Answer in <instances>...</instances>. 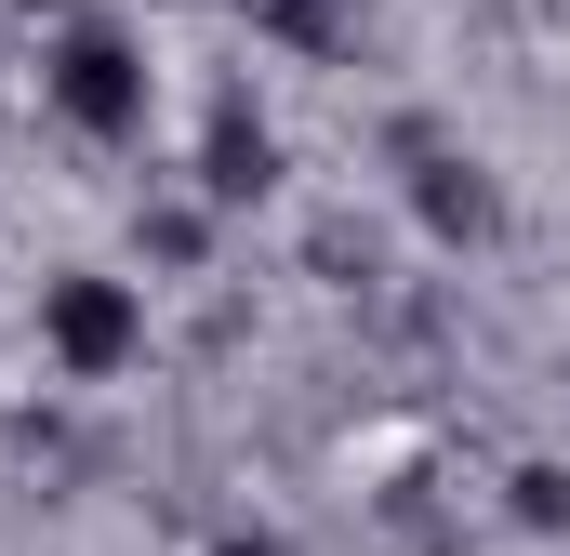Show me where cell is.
I'll list each match as a JSON object with an SVG mask.
<instances>
[{
	"label": "cell",
	"instance_id": "cell-1",
	"mask_svg": "<svg viewBox=\"0 0 570 556\" xmlns=\"http://www.w3.org/2000/svg\"><path fill=\"white\" fill-rule=\"evenodd\" d=\"M40 358H53L67 385H120L146 358V291L134 278H53V291H40Z\"/></svg>",
	"mask_w": 570,
	"mask_h": 556
},
{
	"label": "cell",
	"instance_id": "cell-2",
	"mask_svg": "<svg viewBox=\"0 0 570 556\" xmlns=\"http://www.w3.org/2000/svg\"><path fill=\"white\" fill-rule=\"evenodd\" d=\"M40 93H53L94 146H134V133H146V53L120 40V27H94V13H67V40H53Z\"/></svg>",
	"mask_w": 570,
	"mask_h": 556
},
{
	"label": "cell",
	"instance_id": "cell-3",
	"mask_svg": "<svg viewBox=\"0 0 570 556\" xmlns=\"http://www.w3.org/2000/svg\"><path fill=\"white\" fill-rule=\"evenodd\" d=\"M199 186H213V199H266V186H279V133H266L239 93H226L213 133H199Z\"/></svg>",
	"mask_w": 570,
	"mask_h": 556
},
{
	"label": "cell",
	"instance_id": "cell-4",
	"mask_svg": "<svg viewBox=\"0 0 570 556\" xmlns=\"http://www.w3.org/2000/svg\"><path fill=\"white\" fill-rule=\"evenodd\" d=\"M412 212H425L438 239H491V186H478L464 159H425V172H412Z\"/></svg>",
	"mask_w": 570,
	"mask_h": 556
},
{
	"label": "cell",
	"instance_id": "cell-5",
	"mask_svg": "<svg viewBox=\"0 0 570 556\" xmlns=\"http://www.w3.org/2000/svg\"><path fill=\"white\" fill-rule=\"evenodd\" d=\"M253 27L292 40V53H345L358 40V0H253Z\"/></svg>",
	"mask_w": 570,
	"mask_h": 556
},
{
	"label": "cell",
	"instance_id": "cell-6",
	"mask_svg": "<svg viewBox=\"0 0 570 556\" xmlns=\"http://www.w3.org/2000/svg\"><path fill=\"white\" fill-rule=\"evenodd\" d=\"M518 517H531V530H570V477L558 464H518Z\"/></svg>",
	"mask_w": 570,
	"mask_h": 556
},
{
	"label": "cell",
	"instance_id": "cell-7",
	"mask_svg": "<svg viewBox=\"0 0 570 556\" xmlns=\"http://www.w3.org/2000/svg\"><path fill=\"white\" fill-rule=\"evenodd\" d=\"M213 556H292V544H266V530H226V544H213Z\"/></svg>",
	"mask_w": 570,
	"mask_h": 556
},
{
	"label": "cell",
	"instance_id": "cell-8",
	"mask_svg": "<svg viewBox=\"0 0 570 556\" xmlns=\"http://www.w3.org/2000/svg\"><path fill=\"white\" fill-rule=\"evenodd\" d=\"M27 13H80V0H27Z\"/></svg>",
	"mask_w": 570,
	"mask_h": 556
}]
</instances>
